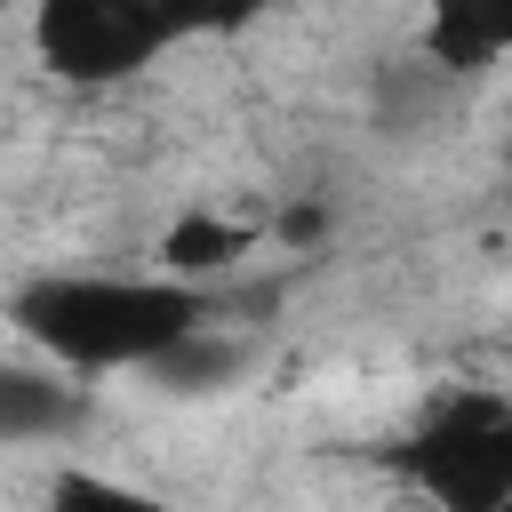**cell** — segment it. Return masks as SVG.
<instances>
[{"instance_id": "obj_1", "label": "cell", "mask_w": 512, "mask_h": 512, "mask_svg": "<svg viewBox=\"0 0 512 512\" xmlns=\"http://www.w3.org/2000/svg\"><path fill=\"white\" fill-rule=\"evenodd\" d=\"M208 312L216 288L176 272H32L8 296V328L72 376H128L192 336Z\"/></svg>"}, {"instance_id": "obj_2", "label": "cell", "mask_w": 512, "mask_h": 512, "mask_svg": "<svg viewBox=\"0 0 512 512\" xmlns=\"http://www.w3.org/2000/svg\"><path fill=\"white\" fill-rule=\"evenodd\" d=\"M264 0H32V48L72 88H120L160 56L248 24Z\"/></svg>"}, {"instance_id": "obj_3", "label": "cell", "mask_w": 512, "mask_h": 512, "mask_svg": "<svg viewBox=\"0 0 512 512\" xmlns=\"http://www.w3.org/2000/svg\"><path fill=\"white\" fill-rule=\"evenodd\" d=\"M408 480L448 512H504L512 504V400L448 392L408 440Z\"/></svg>"}, {"instance_id": "obj_4", "label": "cell", "mask_w": 512, "mask_h": 512, "mask_svg": "<svg viewBox=\"0 0 512 512\" xmlns=\"http://www.w3.org/2000/svg\"><path fill=\"white\" fill-rule=\"evenodd\" d=\"M416 56L440 80H488L512 56V0H424Z\"/></svg>"}, {"instance_id": "obj_5", "label": "cell", "mask_w": 512, "mask_h": 512, "mask_svg": "<svg viewBox=\"0 0 512 512\" xmlns=\"http://www.w3.org/2000/svg\"><path fill=\"white\" fill-rule=\"evenodd\" d=\"M88 416V376L56 368V360H24L0 368V448H32V440H64Z\"/></svg>"}, {"instance_id": "obj_6", "label": "cell", "mask_w": 512, "mask_h": 512, "mask_svg": "<svg viewBox=\"0 0 512 512\" xmlns=\"http://www.w3.org/2000/svg\"><path fill=\"white\" fill-rule=\"evenodd\" d=\"M256 256V224H240V216H208V208H192V216H176L168 232H160V272H176V280H200V288H216L232 264H248Z\"/></svg>"}]
</instances>
